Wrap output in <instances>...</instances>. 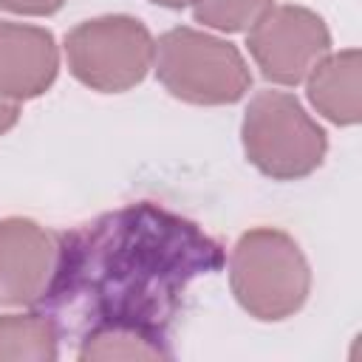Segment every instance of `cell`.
Wrapping results in <instances>:
<instances>
[{
	"mask_svg": "<svg viewBox=\"0 0 362 362\" xmlns=\"http://www.w3.org/2000/svg\"><path fill=\"white\" fill-rule=\"evenodd\" d=\"M223 260V246L195 221L139 201L59 238L40 305L59 331L122 325L164 339L189 283Z\"/></svg>",
	"mask_w": 362,
	"mask_h": 362,
	"instance_id": "obj_1",
	"label": "cell"
},
{
	"mask_svg": "<svg viewBox=\"0 0 362 362\" xmlns=\"http://www.w3.org/2000/svg\"><path fill=\"white\" fill-rule=\"evenodd\" d=\"M229 286L249 317L280 322L305 305L311 269L300 243L288 232L277 226H255L232 246Z\"/></svg>",
	"mask_w": 362,
	"mask_h": 362,
	"instance_id": "obj_2",
	"label": "cell"
},
{
	"mask_svg": "<svg viewBox=\"0 0 362 362\" xmlns=\"http://www.w3.org/2000/svg\"><path fill=\"white\" fill-rule=\"evenodd\" d=\"M153 65L164 90L187 105H235L252 88V71L238 45L189 25L158 37Z\"/></svg>",
	"mask_w": 362,
	"mask_h": 362,
	"instance_id": "obj_3",
	"label": "cell"
},
{
	"mask_svg": "<svg viewBox=\"0 0 362 362\" xmlns=\"http://www.w3.org/2000/svg\"><path fill=\"white\" fill-rule=\"evenodd\" d=\"M240 144L252 167L272 181H300L322 167L328 133L286 90H260L240 122Z\"/></svg>",
	"mask_w": 362,
	"mask_h": 362,
	"instance_id": "obj_4",
	"label": "cell"
},
{
	"mask_svg": "<svg viewBox=\"0 0 362 362\" xmlns=\"http://www.w3.org/2000/svg\"><path fill=\"white\" fill-rule=\"evenodd\" d=\"M156 40L130 14L82 20L65 34V59L76 82L96 93H124L144 82L153 68Z\"/></svg>",
	"mask_w": 362,
	"mask_h": 362,
	"instance_id": "obj_5",
	"label": "cell"
},
{
	"mask_svg": "<svg viewBox=\"0 0 362 362\" xmlns=\"http://www.w3.org/2000/svg\"><path fill=\"white\" fill-rule=\"evenodd\" d=\"M246 45L263 79L294 88L331 51V31L305 6H272L249 28Z\"/></svg>",
	"mask_w": 362,
	"mask_h": 362,
	"instance_id": "obj_6",
	"label": "cell"
},
{
	"mask_svg": "<svg viewBox=\"0 0 362 362\" xmlns=\"http://www.w3.org/2000/svg\"><path fill=\"white\" fill-rule=\"evenodd\" d=\"M59 235L31 218L0 221V305H40L57 269Z\"/></svg>",
	"mask_w": 362,
	"mask_h": 362,
	"instance_id": "obj_7",
	"label": "cell"
},
{
	"mask_svg": "<svg viewBox=\"0 0 362 362\" xmlns=\"http://www.w3.org/2000/svg\"><path fill=\"white\" fill-rule=\"evenodd\" d=\"M59 74V48L48 28L0 20V93L14 102L42 96Z\"/></svg>",
	"mask_w": 362,
	"mask_h": 362,
	"instance_id": "obj_8",
	"label": "cell"
},
{
	"mask_svg": "<svg viewBox=\"0 0 362 362\" xmlns=\"http://www.w3.org/2000/svg\"><path fill=\"white\" fill-rule=\"evenodd\" d=\"M362 54L345 48L325 54L305 76L308 102L337 127H354L362 119Z\"/></svg>",
	"mask_w": 362,
	"mask_h": 362,
	"instance_id": "obj_9",
	"label": "cell"
},
{
	"mask_svg": "<svg viewBox=\"0 0 362 362\" xmlns=\"http://www.w3.org/2000/svg\"><path fill=\"white\" fill-rule=\"evenodd\" d=\"M59 356V328L45 311L0 314V362H51Z\"/></svg>",
	"mask_w": 362,
	"mask_h": 362,
	"instance_id": "obj_10",
	"label": "cell"
},
{
	"mask_svg": "<svg viewBox=\"0 0 362 362\" xmlns=\"http://www.w3.org/2000/svg\"><path fill=\"white\" fill-rule=\"evenodd\" d=\"M173 351L164 345V339L122 328V325H96L82 331L76 359L96 362V359H170Z\"/></svg>",
	"mask_w": 362,
	"mask_h": 362,
	"instance_id": "obj_11",
	"label": "cell"
},
{
	"mask_svg": "<svg viewBox=\"0 0 362 362\" xmlns=\"http://www.w3.org/2000/svg\"><path fill=\"white\" fill-rule=\"evenodd\" d=\"M272 6L274 0H192V17L215 31L240 34L249 31Z\"/></svg>",
	"mask_w": 362,
	"mask_h": 362,
	"instance_id": "obj_12",
	"label": "cell"
},
{
	"mask_svg": "<svg viewBox=\"0 0 362 362\" xmlns=\"http://www.w3.org/2000/svg\"><path fill=\"white\" fill-rule=\"evenodd\" d=\"M65 3L68 0H0V8L23 17H48L57 14Z\"/></svg>",
	"mask_w": 362,
	"mask_h": 362,
	"instance_id": "obj_13",
	"label": "cell"
},
{
	"mask_svg": "<svg viewBox=\"0 0 362 362\" xmlns=\"http://www.w3.org/2000/svg\"><path fill=\"white\" fill-rule=\"evenodd\" d=\"M20 122V102L0 93V136H6Z\"/></svg>",
	"mask_w": 362,
	"mask_h": 362,
	"instance_id": "obj_14",
	"label": "cell"
},
{
	"mask_svg": "<svg viewBox=\"0 0 362 362\" xmlns=\"http://www.w3.org/2000/svg\"><path fill=\"white\" fill-rule=\"evenodd\" d=\"M150 3H156V6H161V8H173V11L192 6V0H150Z\"/></svg>",
	"mask_w": 362,
	"mask_h": 362,
	"instance_id": "obj_15",
	"label": "cell"
}]
</instances>
